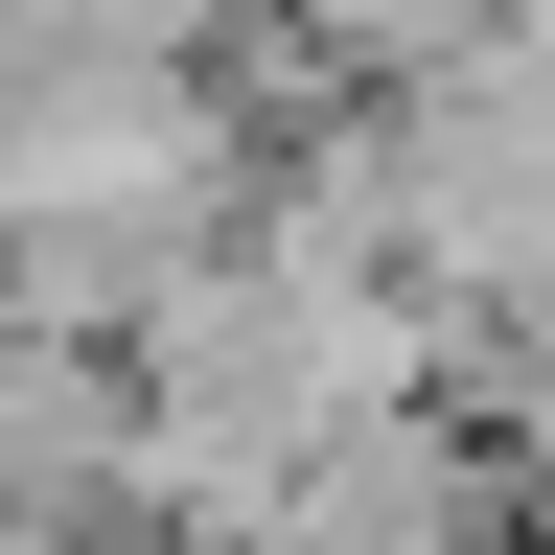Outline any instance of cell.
<instances>
[{"label": "cell", "mask_w": 555, "mask_h": 555, "mask_svg": "<svg viewBox=\"0 0 555 555\" xmlns=\"http://www.w3.org/2000/svg\"><path fill=\"white\" fill-rule=\"evenodd\" d=\"M486 463H509V486H532V509H555V301L509 324V416H486Z\"/></svg>", "instance_id": "1"}]
</instances>
